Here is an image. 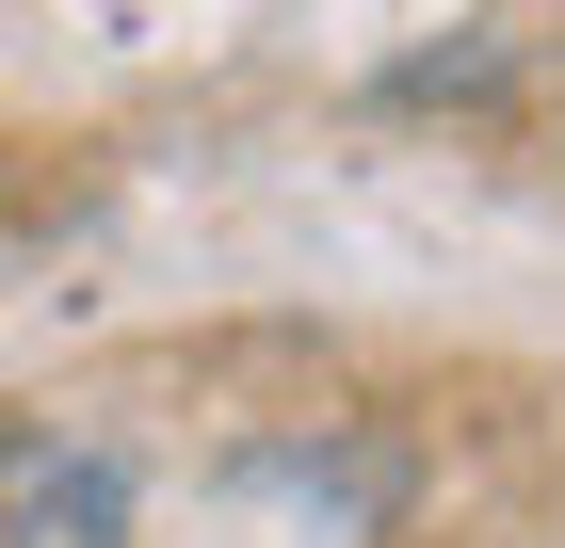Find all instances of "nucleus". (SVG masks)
<instances>
[{"instance_id": "f257e3e1", "label": "nucleus", "mask_w": 565, "mask_h": 548, "mask_svg": "<svg viewBox=\"0 0 565 548\" xmlns=\"http://www.w3.org/2000/svg\"><path fill=\"white\" fill-rule=\"evenodd\" d=\"M130 516H146L130 436H97V420H17L0 436V548H130Z\"/></svg>"}, {"instance_id": "7ed1b4c3", "label": "nucleus", "mask_w": 565, "mask_h": 548, "mask_svg": "<svg viewBox=\"0 0 565 548\" xmlns=\"http://www.w3.org/2000/svg\"><path fill=\"white\" fill-rule=\"evenodd\" d=\"M518 82V33H452V49H404L388 65V114H436V97H501Z\"/></svg>"}, {"instance_id": "f03ea898", "label": "nucleus", "mask_w": 565, "mask_h": 548, "mask_svg": "<svg viewBox=\"0 0 565 548\" xmlns=\"http://www.w3.org/2000/svg\"><path fill=\"white\" fill-rule=\"evenodd\" d=\"M404 484H420L404 436H259V452H243V501H291L307 548H372L404 516Z\"/></svg>"}]
</instances>
